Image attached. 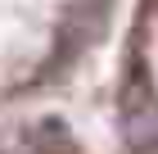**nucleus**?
<instances>
[{
	"instance_id": "obj_1",
	"label": "nucleus",
	"mask_w": 158,
	"mask_h": 154,
	"mask_svg": "<svg viewBox=\"0 0 158 154\" xmlns=\"http://www.w3.org/2000/svg\"><path fill=\"white\" fill-rule=\"evenodd\" d=\"M0 154H77V145L63 131H23L0 141Z\"/></svg>"
}]
</instances>
